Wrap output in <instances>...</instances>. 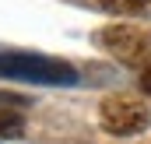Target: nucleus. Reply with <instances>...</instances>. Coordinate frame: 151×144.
Masks as SVG:
<instances>
[{
    "label": "nucleus",
    "mask_w": 151,
    "mask_h": 144,
    "mask_svg": "<svg viewBox=\"0 0 151 144\" xmlns=\"http://www.w3.org/2000/svg\"><path fill=\"white\" fill-rule=\"evenodd\" d=\"M99 116H102L106 134H113V137H134V134H141L151 123L148 106H144L141 99H127V95L106 99L102 109H99Z\"/></svg>",
    "instance_id": "3"
},
{
    "label": "nucleus",
    "mask_w": 151,
    "mask_h": 144,
    "mask_svg": "<svg viewBox=\"0 0 151 144\" xmlns=\"http://www.w3.org/2000/svg\"><path fill=\"white\" fill-rule=\"evenodd\" d=\"M28 106L21 95H4L0 91V141H11V137H21L25 134V120H21V109Z\"/></svg>",
    "instance_id": "4"
},
{
    "label": "nucleus",
    "mask_w": 151,
    "mask_h": 144,
    "mask_svg": "<svg viewBox=\"0 0 151 144\" xmlns=\"http://www.w3.org/2000/svg\"><path fill=\"white\" fill-rule=\"evenodd\" d=\"M141 91H144V95H151V63L144 67V74H141Z\"/></svg>",
    "instance_id": "6"
},
{
    "label": "nucleus",
    "mask_w": 151,
    "mask_h": 144,
    "mask_svg": "<svg viewBox=\"0 0 151 144\" xmlns=\"http://www.w3.org/2000/svg\"><path fill=\"white\" fill-rule=\"evenodd\" d=\"M0 77L32 81V84H74L77 71L63 60L39 53H0Z\"/></svg>",
    "instance_id": "1"
},
{
    "label": "nucleus",
    "mask_w": 151,
    "mask_h": 144,
    "mask_svg": "<svg viewBox=\"0 0 151 144\" xmlns=\"http://www.w3.org/2000/svg\"><path fill=\"white\" fill-rule=\"evenodd\" d=\"M99 42L127 67H148L151 63V32L137 25H106L99 32Z\"/></svg>",
    "instance_id": "2"
},
{
    "label": "nucleus",
    "mask_w": 151,
    "mask_h": 144,
    "mask_svg": "<svg viewBox=\"0 0 151 144\" xmlns=\"http://www.w3.org/2000/svg\"><path fill=\"white\" fill-rule=\"evenodd\" d=\"M99 4L113 14H141V11H148L151 0H99Z\"/></svg>",
    "instance_id": "5"
}]
</instances>
